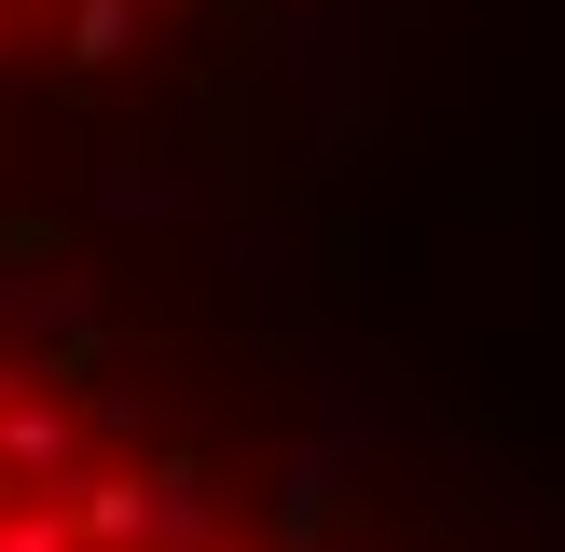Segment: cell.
I'll return each mask as SVG.
<instances>
[{
  "instance_id": "obj_1",
  "label": "cell",
  "mask_w": 565,
  "mask_h": 552,
  "mask_svg": "<svg viewBox=\"0 0 565 552\" xmlns=\"http://www.w3.org/2000/svg\"><path fill=\"white\" fill-rule=\"evenodd\" d=\"M0 552H331L138 401L0 346Z\"/></svg>"
},
{
  "instance_id": "obj_2",
  "label": "cell",
  "mask_w": 565,
  "mask_h": 552,
  "mask_svg": "<svg viewBox=\"0 0 565 552\" xmlns=\"http://www.w3.org/2000/svg\"><path fill=\"white\" fill-rule=\"evenodd\" d=\"M207 14L221 0H0V97H97Z\"/></svg>"
}]
</instances>
